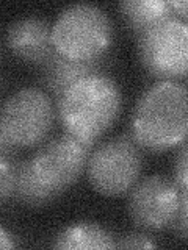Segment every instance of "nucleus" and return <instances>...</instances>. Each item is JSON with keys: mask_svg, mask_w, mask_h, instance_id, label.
<instances>
[{"mask_svg": "<svg viewBox=\"0 0 188 250\" xmlns=\"http://www.w3.org/2000/svg\"><path fill=\"white\" fill-rule=\"evenodd\" d=\"M187 100L184 82L159 80L143 91L132 109L129 133L141 150L162 153L187 139Z\"/></svg>", "mask_w": 188, "mask_h": 250, "instance_id": "f257e3e1", "label": "nucleus"}, {"mask_svg": "<svg viewBox=\"0 0 188 250\" xmlns=\"http://www.w3.org/2000/svg\"><path fill=\"white\" fill-rule=\"evenodd\" d=\"M57 117L66 133L99 141L121 114V88L105 72H96L74 83L57 102Z\"/></svg>", "mask_w": 188, "mask_h": 250, "instance_id": "f03ea898", "label": "nucleus"}, {"mask_svg": "<svg viewBox=\"0 0 188 250\" xmlns=\"http://www.w3.org/2000/svg\"><path fill=\"white\" fill-rule=\"evenodd\" d=\"M113 23L100 6L74 3L60 11L52 23L55 52L75 61H93L108 55Z\"/></svg>", "mask_w": 188, "mask_h": 250, "instance_id": "7ed1b4c3", "label": "nucleus"}, {"mask_svg": "<svg viewBox=\"0 0 188 250\" xmlns=\"http://www.w3.org/2000/svg\"><path fill=\"white\" fill-rule=\"evenodd\" d=\"M144 166V152L129 135H118L96 146L88 158L86 170L93 189L108 197L129 192Z\"/></svg>", "mask_w": 188, "mask_h": 250, "instance_id": "20e7f679", "label": "nucleus"}, {"mask_svg": "<svg viewBox=\"0 0 188 250\" xmlns=\"http://www.w3.org/2000/svg\"><path fill=\"white\" fill-rule=\"evenodd\" d=\"M55 105L43 88L27 86L13 92L0 108V125L18 148L38 147L55 122Z\"/></svg>", "mask_w": 188, "mask_h": 250, "instance_id": "39448f33", "label": "nucleus"}, {"mask_svg": "<svg viewBox=\"0 0 188 250\" xmlns=\"http://www.w3.org/2000/svg\"><path fill=\"white\" fill-rule=\"evenodd\" d=\"M96 146L97 141L63 133L39 144L28 163L39 182L47 189L61 195L83 175Z\"/></svg>", "mask_w": 188, "mask_h": 250, "instance_id": "423d86ee", "label": "nucleus"}, {"mask_svg": "<svg viewBox=\"0 0 188 250\" xmlns=\"http://www.w3.org/2000/svg\"><path fill=\"white\" fill-rule=\"evenodd\" d=\"M138 57L143 67L157 80L184 82L188 70V25L172 18L137 36Z\"/></svg>", "mask_w": 188, "mask_h": 250, "instance_id": "0eeeda50", "label": "nucleus"}, {"mask_svg": "<svg viewBox=\"0 0 188 250\" xmlns=\"http://www.w3.org/2000/svg\"><path fill=\"white\" fill-rule=\"evenodd\" d=\"M129 192V217L138 230L164 231L174 229L182 202V189L174 180L154 174L140 178Z\"/></svg>", "mask_w": 188, "mask_h": 250, "instance_id": "6e6552de", "label": "nucleus"}, {"mask_svg": "<svg viewBox=\"0 0 188 250\" xmlns=\"http://www.w3.org/2000/svg\"><path fill=\"white\" fill-rule=\"evenodd\" d=\"M6 45L16 58L43 67L55 53L52 23L38 16L14 21L6 30Z\"/></svg>", "mask_w": 188, "mask_h": 250, "instance_id": "1a4fd4ad", "label": "nucleus"}, {"mask_svg": "<svg viewBox=\"0 0 188 250\" xmlns=\"http://www.w3.org/2000/svg\"><path fill=\"white\" fill-rule=\"evenodd\" d=\"M110 62V55L93 61H75L61 57L55 52L52 58L41 67V84L57 104L70 86L82 78L96 72H105Z\"/></svg>", "mask_w": 188, "mask_h": 250, "instance_id": "9d476101", "label": "nucleus"}, {"mask_svg": "<svg viewBox=\"0 0 188 250\" xmlns=\"http://www.w3.org/2000/svg\"><path fill=\"white\" fill-rule=\"evenodd\" d=\"M60 250H104L116 249L115 234L96 222H75L63 229L52 242Z\"/></svg>", "mask_w": 188, "mask_h": 250, "instance_id": "9b49d317", "label": "nucleus"}, {"mask_svg": "<svg viewBox=\"0 0 188 250\" xmlns=\"http://www.w3.org/2000/svg\"><path fill=\"white\" fill-rule=\"evenodd\" d=\"M118 8L125 25L135 36L174 16L164 0H122Z\"/></svg>", "mask_w": 188, "mask_h": 250, "instance_id": "f8f14e48", "label": "nucleus"}, {"mask_svg": "<svg viewBox=\"0 0 188 250\" xmlns=\"http://www.w3.org/2000/svg\"><path fill=\"white\" fill-rule=\"evenodd\" d=\"M57 197H60V195L50 189H47L36 178V175L30 167L28 160L16 161L14 189H13V199L16 202L24 207L38 208L53 202Z\"/></svg>", "mask_w": 188, "mask_h": 250, "instance_id": "ddd939ff", "label": "nucleus"}, {"mask_svg": "<svg viewBox=\"0 0 188 250\" xmlns=\"http://www.w3.org/2000/svg\"><path fill=\"white\" fill-rule=\"evenodd\" d=\"M16 158L0 155V205H3L13 197L14 189V174H16Z\"/></svg>", "mask_w": 188, "mask_h": 250, "instance_id": "4468645a", "label": "nucleus"}, {"mask_svg": "<svg viewBox=\"0 0 188 250\" xmlns=\"http://www.w3.org/2000/svg\"><path fill=\"white\" fill-rule=\"evenodd\" d=\"M188 146L187 139L179 144V152L174 160V183L180 188L182 191H188Z\"/></svg>", "mask_w": 188, "mask_h": 250, "instance_id": "2eb2a0df", "label": "nucleus"}, {"mask_svg": "<svg viewBox=\"0 0 188 250\" xmlns=\"http://www.w3.org/2000/svg\"><path fill=\"white\" fill-rule=\"evenodd\" d=\"M157 242L143 233H130L116 238V249H155Z\"/></svg>", "mask_w": 188, "mask_h": 250, "instance_id": "dca6fc26", "label": "nucleus"}, {"mask_svg": "<svg viewBox=\"0 0 188 250\" xmlns=\"http://www.w3.org/2000/svg\"><path fill=\"white\" fill-rule=\"evenodd\" d=\"M187 202H188V191H182V202H180L179 217L174 227L184 241L187 239Z\"/></svg>", "mask_w": 188, "mask_h": 250, "instance_id": "f3484780", "label": "nucleus"}, {"mask_svg": "<svg viewBox=\"0 0 188 250\" xmlns=\"http://www.w3.org/2000/svg\"><path fill=\"white\" fill-rule=\"evenodd\" d=\"M0 155L10 156V158H16V156H18V147L8 139L2 125H0Z\"/></svg>", "mask_w": 188, "mask_h": 250, "instance_id": "a211bd4d", "label": "nucleus"}, {"mask_svg": "<svg viewBox=\"0 0 188 250\" xmlns=\"http://www.w3.org/2000/svg\"><path fill=\"white\" fill-rule=\"evenodd\" d=\"M169 3V8L172 14L176 16V18L182 19V21H187V11H188V3L185 2V0H171Z\"/></svg>", "mask_w": 188, "mask_h": 250, "instance_id": "6ab92c4d", "label": "nucleus"}, {"mask_svg": "<svg viewBox=\"0 0 188 250\" xmlns=\"http://www.w3.org/2000/svg\"><path fill=\"white\" fill-rule=\"evenodd\" d=\"M18 246L19 244H18V241H16V238L6 229H3V227L0 225V249H14Z\"/></svg>", "mask_w": 188, "mask_h": 250, "instance_id": "aec40b11", "label": "nucleus"}]
</instances>
